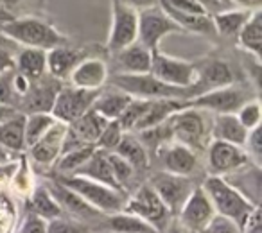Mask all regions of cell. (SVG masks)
Wrapping results in <instances>:
<instances>
[{"label":"cell","mask_w":262,"mask_h":233,"mask_svg":"<svg viewBox=\"0 0 262 233\" xmlns=\"http://www.w3.org/2000/svg\"><path fill=\"white\" fill-rule=\"evenodd\" d=\"M201 187L207 192L215 214L232 219L233 222L239 224L241 229L253 217L255 212H258L257 203H253L246 194H243L237 187L226 181L225 176L208 174V178Z\"/></svg>","instance_id":"1"},{"label":"cell","mask_w":262,"mask_h":233,"mask_svg":"<svg viewBox=\"0 0 262 233\" xmlns=\"http://www.w3.org/2000/svg\"><path fill=\"white\" fill-rule=\"evenodd\" d=\"M0 33L9 40L29 49L51 51L69 43V38L58 31L51 22L38 16H22V18L8 20L0 26Z\"/></svg>","instance_id":"2"},{"label":"cell","mask_w":262,"mask_h":233,"mask_svg":"<svg viewBox=\"0 0 262 233\" xmlns=\"http://www.w3.org/2000/svg\"><path fill=\"white\" fill-rule=\"evenodd\" d=\"M61 185H65L67 189H70L72 192H76L81 199H84L92 208H95L97 212L104 215L117 214L124 208L126 203V196L122 190H115L108 185H102L94 179H88L84 176H61L58 179Z\"/></svg>","instance_id":"3"},{"label":"cell","mask_w":262,"mask_h":233,"mask_svg":"<svg viewBox=\"0 0 262 233\" xmlns=\"http://www.w3.org/2000/svg\"><path fill=\"white\" fill-rule=\"evenodd\" d=\"M113 88L135 99H190L192 94L187 88L171 86L162 83L153 74H119L112 77Z\"/></svg>","instance_id":"4"},{"label":"cell","mask_w":262,"mask_h":233,"mask_svg":"<svg viewBox=\"0 0 262 233\" xmlns=\"http://www.w3.org/2000/svg\"><path fill=\"white\" fill-rule=\"evenodd\" d=\"M149 74H153L157 79H160L165 84L192 90L198 77V66L187 59L174 58V56H169L162 52L160 49H157L151 56Z\"/></svg>","instance_id":"5"},{"label":"cell","mask_w":262,"mask_h":233,"mask_svg":"<svg viewBox=\"0 0 262 233\" xmlns=\"http://www.w3.org/2000/svg\"><path fill=\"white\" fill-rule=\"evenodd\" d=\"M139 36V11L120 0H112V26L106 49L115 56L119 51L135 43Z\"/></svg>","instance_id":"6"},{"label":"cell","mask_w":262,"mask_h":233,"mask_svg":"<svg viewBox=\"0 0 262 233\" xmlns=\"http://www.w3.org/2000/svg\"><path fill=\"white\" fill-rule=\"evenodd\" d=\"M122 212H127V214H133L137 217L144 219L151 226H155L160 233L167 226L169 219H171V212L167 210L164 201L158 197V194L155 192V189L149 183H144L142 187L137 189V192L133 196L126 197Z\"/></svg>","instance_id":"7"},{"label":"cell","mask_w":262,"mask_h":233,"mask_svg":"<svg viewBox=\"0 0 262 233\" xmlns=\"http://www.w3.org/2000/svg\"><path fill=\"white\" fill-rule=\"evenodd\" d=\"M172 33H183L176 22L160 8V6H153L139 11V36L137 41L149 49L151 52L157 51L160 41L165 36Z\"/></svg>","instance_id":"8"},{"label":"cell","mask_w":262,"mask_h":233,"mask_svg":"<svg viewBox=\"0 0 262 233\" xmlns=\"http://www.w3.org/2000/svg\"><path fill=\"white\" fill-rule=\"evenodd\" d=\"M246 101L250 99L246 97L243 88L232 83L228 86L214 88V90L203 91V94L187 99V106L221 115V113H235Z\"/></svg>","instance_id":"9"},{"label":"cell","mask_w":262,"mask_h":233,"mask_svg":"<svg viewBox=\"0 0 262 233\" xmlns=\"http://www.w3.org/2000/svg\"><path fill=\"white\" fill-rule=\"evenodd\" d=\"M99 91L81 90V88L74 86H61L51 108V115L58 122H63L67 126L72 124L74 121H77L81 115H84L92 108Z\"/></svg>","instance_id":"10"},{"label":"cell","mask_w":262,"mask_h":233,"mask_svg":"<svg viewBox=\"0 0 262 233\" xmlns=\"http://www.w3.org/2000/svg\"><path fill=\"white\" fill-rule=\"evenodd\" d=\"M167 126L171 129V138L183 146H189L190 149L200 147L205 138V119L201 109L185 106L169 116Z\"/></svg>","instance_id":"11"},{"label":"cell","mask_w":262,"mask_h":233,"mask_svg":"<svg viewBox=\"0 0 262 233\" xmlns=\"http://www.w3.org/2000/svg\"><path fill=\"white\" fill-rule=\"evenodd\" d=\"M147 183L153 187L155 192L164 201V204L167 206V210L171 214H178L180 208L183 206L185 199L189 197V194L194 189L185 176H176L165 171L153 174Z\"/></svg>","instance_id":"12"},{"label":"cell","mask_w":262,"mask_h":233,"mask_svg":"<svg viewBox=\"0 0 262 233\" xmlns=\"http://www.w3.org/2000/svg\"><path fill=\"white\" fill-rule=\"evenodd\" d=\"M250 161L244 147L233 146L221 140H212L207 149V164L212 176H225L239 171Z\"/></svg>","instance_id":"13"},{"label":"cell","mask_w":262,"mask_h":233,"mask_svg":"<svg viewBox=\"0 0 262 233\" xmlns=\"http://www.w3.org/2000/svg\"><path fill=\"white\" fill-rule=\"evenodd\" d=\"M215 215V210L208 199L203 187H194L192 192L185 199L183 206L178 212V221L185 229L190 231H201L207 222Z\"/></svg>","instance_id":"14"},{"label":"cell","mask_w":262,"mask_h":233,"mask_svg":"<svg viewBox=\"0 0 262 233\" xmlns=\"http://www.w3.org/2000/svg\"><path fill=\"white\" fill-rule=\"evenodd\" d=\"M160 151V160L164 164V171L171 172L176 176H190L198 167V156L196 151L190 149L189 146H183L180 142H171L164 144L162 147H158Z\"/></svg>","instance_id":"15"},{"label":"cell","mask_w":262,"mask_h":233,"mask_svg":"<svg viewBox=\"0 0 262 233\" xmlns=\"http://www.w3.org/2000/svg\"><path fill=\"white\" fill-rule=\"evenodd\" d=\"M108 66L99 58H84L79 65L72 70L69 81L70 86L81 88V90L99 91L108 83Z\"/></svg>","instance_id":"16"},{"label":"cell","mask_w":262,"mask_h":233,"mask_svg":"<svg viewBox=\"0 0 262 233\" xmlns=\"http://www.w3.org/2000/svg\"><path fill=\"white\" fill-rule=\"evenodd\" d=\"M67 128L69 126L63 122H56L36 144L29 147L31 158L34 164L38 165H54L56 160L59 158L63 149V142H65Z\"/></svg>","instance_id":"17"},{"label":"cell","mask_w":262,"mask_h":233,"mask_svg":"<svg viewBox=\"0 0 262 233\" xmlns=\"http://www.w3.org/2000/svg\"><path fill=\"white\" fill-rule=\"evenodd\" d=\"M233 83V74L228 63L221 61V59H212V61L205 63L203 66H198V77L196 83L192 86V97L200 95L203 91L214 90V88L228 86Z\"/></svg>","instance_id":"18"},{"label":"cell","mask_w":262,"mask_h":233,"mask_svg":"<svg viewBox=\"0 0 262 233\" xmlns=\"http://www.w3.org/2000/svg\"><path fill=\"white\" fill-rule=\"evenodd\" d=\"M59 88H61V84H58V79L51 76H49L47 81H45V76L40 77L38 81H33L27 94L22 97L27 113H51V108L54 104V99L58 95Z\"/></svg>","instance_id":"19"},{"label":"cell","mask_w":262,"mask_h":233,"mask_svg":"<svg viewBox=\"0 0 262 233\" xmlns=\"http://www.w3.org/2000/svg\"><path fill=\"white\" fill-rule=\"evenodd\" d=\"M86 58L83 51H77L69 45H61L47 51V74L58 81H65L70 77L72 70L79 65V61Z\"/></svg>","instance_id":"20"},{"label":"cell","mask_w":262,"mask_h":233,"mask_svg":"<svg viewBox=\"0 0 262 233\" xmlns=\"http://www.w3.org/2000/svg\"><path fill=\"white\" fill-rule=\"evenodd\" d=\"M185 106H187V99H153V101H149L147 111L144 113V116L140 119L137 128L133 129V133H139L144 131V129L164 124L169 116L174 115L178 109L185 108Z\"/></svg>","instance_id":"21"},{"label":"cell","mask_w":262,"mask_h":233,"mask_svg":"<svg viewBox=\"0 0 262 233\" xmlns=\"http://www.w3.org/2000/svg\"><path fill=\"white\" fill-rule=\"evenodd\" d=\"M248 129L239 122L235 113H221L214 116L212 122V140H221L233 146L244 147L248 138Z\"/></svg>","instance_id":"22"},{"label":"cell","mask_w":262,"mask_h":233,"mask_svg":"<svg viewBox=\"0 0 262 233\" xmlns=\"http://www.w3.org/2000/svg\"><path fill=\"white\" fill-rule=\"evenodd\" d=\"M151 56L153 52L139 41L131 43L115 54L119 74H147L151 70Z\"/></svg>","instance_id":"23"},{"label":"cell","mask_w":262,"mask_h":233,"mask_svg":"<svg viewBox=\"0 0 262 233\" xmlns=\"http://www.w3.org/2000/svg\"><path fill=\"white\" fill-rule=\"evenodd\" d=\"M49 190L52 192V196L56 197L59 204H61L63 210H69L74 217L77 219H95L101 215V212H97L95 208H92L90 204L84 199H81L76 192H72L70 189H67L65 185H61L59 181H54Z\"/></svg>","instance_id":"24"},{"label":"cell","mask_w":262,"mask_h":233,"mask_svg":"<svg viewBox=\"0 0 262 233\" xmlns=\"http://www.w3.org/2000/svg\"><path fill=\"white\" fill-rule=\"evenodd\" d=\"M237 45L248 54L255 58V61H260L262 58V11L255 9L244 27L237 34Z\"/></svg>","instance_id":"25"},{"label":"cell","mask_w":262,"mask_h":233,"mask_svg":"<svg viewBox=\"0 0 262 233\" xmlns=\"http://www.w3.org/2000/svg\"><path fill=\"white\" fill-rule=\"evenodd\" d=\"M108 124L104 116L99 115L95 109H88L84 115H81L77 121H74L72 124H69V131L79 140L81 144H88V146H95L99 135L104 129V126Z\"/></svg>","instance_id":"26"},{"label":"cell","mask_w":262,"mask_h":233,"mask_svg":"<svg viewBox=\"0 0 262 233\" xmlns=\"http://www.w3.org/2000/svg\"><path fill=\"white\" fill-rule=\"evenodd\" d=\"M74 174L84 176V178L94 179V181H99V183H102V185H108L115 190H122L119 183L115 181V178H113V172H112V167H110L108 156H106V153L101 149H95V153L90 156V160H88L83 167L77 169Z\"/></svg>","instance_id":"27"},{"label":"cell","mask_w":262,"mask_h":233,"mask_svg":"<svg viewBox=\"0 0 262 233\" xmlns=\"http://www.w3.org/2000/svg\"><path fill=\"white\" fill-rule=\"evenodd\" d=\"M15 68L27 81H38L47 74V52L26 47L15 58Z\"/></svg>","instance_id":"28"},{"label":"cell","mask_w":262,"mask_h":233,"mask_svg":"<svg viewBox=\"0 0 262 233\" xmlns=\"http://www.w3.org/2000/svg\"><path fill=\"white\" fill-rule=\"evenodd\" d=\"M253 11L248 9H225V11H215L212 15V22H214L215 34L223 38H233L239 34V31L244 27L248 18L251 16Z\"/></svg>","instance_id":"29"},{"label":"cell","mask_w":262,"mask_h":233,"mask_svg":"<svg viewBox=\"0 0 262 233\" xmlns=\"http://www.w3.org/2000/svg\"><path fill=\"white\" fill-rule=\"evenodd\" d=\"M131 95L124 94L120 90H112V91H99V95L95 97L94 104H92V109L102 115L106 121H117L120 116V113L124 111L127 104L131 101Z\"/></svg>","instance_id":"30"},{"label":"cell","mask_w":262,"mask_h":233,"mask_svg":"<svg viewBox=\"0 0 262 233\" xmlns=\"http://www.w3.org/2000/svg\"><path fill=\"white\" fill-rule=\"evenodd\" d=\"M106 229L110 233H160L147 221L122 210L106 215Z\"/></svg>","instance_id":"31"},{"label":"cell","mask_w":262,"mask_h":233,"mask_svg":"<svg viewBox=\"0 0 262 233\" xmlns=\"http://www.w3.org/2000/svg\"><path fill=\"white\" fill-rule=\"evenodd\" d=\"M164 9V8H162ZM169 16L176 22V26L183 31V33H196V34H207L212 36L215 34L214 22H212V15L208 13H180V11H171V9H164Z\"/></svg>","instance_id":"32"},{"label":"cell","mask_w":262,"mask_h":233,"mask_svg":"<svg viewBox=\"0 0 262 233\" xmlns=\"http://www.w3.org/2000/svg\"><path fill=\"white\" fill-rule=\"evenodd\" d=\"M112 153H117L120 158H124L135 171L146 169L149 165V154H147L146 146L135 135H129V133H124L122 140Z\"/></svg>","instance_id":"33"},{"label":"cell","mask_w":262,"mask_h":233,"mask_svg":"<svg viewBox=\"0 0 262 233\" xmlns=\"http://www.w3.org/2000/svg\"><path fill=\"white\" fill-rule=\"evenodd\" d=\"M26 115H18L0 122V146L11 153H22L26 149V135H24Z\"/></svg>","instance_id":"34"},{"label":"cell","mask_w":262,"mask_h":233,"mask_svg":"<svg viewBox=\"0 0 262 233\" xmlns=\"http://www.w3.org/2000/svg\"><path fill=\"white\" fill-rule=\"evenodd\" d=\"M31 206L36 215H40L45 221H54L63 215L61 204L56 201V197L52 196V192L49 190V187H36L31 194Z\"/></svg>","instance_id":"35"},{"label":"cell","mask_w":262,"mask_h":233,"mask_svg":"<svg viewBox=\"0 0 262 233\" xmlns=\"http://www.w3.org/2000/svg\"><path fill=\"white\" fill-rule=\"evenodd\" d=\"M56 119L51 113H27L26 124H24V135H26V149H29L33 144H36L52 126L56 124Z\"/></svg>","instance_id":"36"},{"label":"cell","mask_w":262,"mask_h":233,"mask_svg":"<svg viewBox=\"0 0 262 233\" xmlns=\"http://www.w3.org/2000/svg\"><path fill=\"white\" fill-rule=\"evenodd\" d=\"M97 147L95 146H81V147H76V149H70V151H65V153L59 154V158L56 160V169L61 172V176H69V174H74L79 167H83L90 156L95 153Z\"/></svg>","instance_id":"37"},{"label":"cell","mask_w":262,"mask_h":233,"mask_svg":"<svg viewBox=\"0 0 262 233\" xmlns=\"http://www.w3.org/2000/svg\"><path fill=\"white\" fill-rule=\"evenodd\" d=\"M153 101V99H151ZM147 106H149V101L147 99H131L129 104L124 108V111L120 113V116L117 119V122L120 124V128L124 131H133L137 128V124L140 122V119L144 116V113L147 111Z\"/></svg>","instance_id":"38"},{"label":"cell","mask_w":262,"mask_h":233,"mask_svg":"<svg viewBox=\"0 0 262 233\" xmlns=\"http://www.w3.org/2000/svg\"><path fill=\"white\" fill-rule=\"evenodd\" d=\"M124 133L126 131L120 128L119 122L108 121V124L104 126V129H102L101 135H99L97 142H95V147L104 151V153H112V151H115V147L119 146L120 140H122Z\"/></svg>","instance_id":"39"},{"label":"cell","mask_w":262,"mask_h":233,"mask_svg":"<svg viewBox=\"0 0 262 233\" xmlns=\"http://www.w3.org/2000/svg\"><path fill=\"white\" fill-rule=\"evenodd\" d=\"M235 115H237V119H239V122L248 129V131L258 128V126H260V119H262L260 102H258L257 99L246 101L239 109H237Z\"/></svg>","instance_id":"40"},{"label":"cell","mask_w":262,"mask_h":233,"mask_svg":"<svg viewBox=\"0 0 262 233\" xmlns=\"http://www.w3.org/2000/svg\"><path fill=\"white\" fill-rule=\"evenodd\" d=\"M106 156H108L110 167H112V172H113V178H115V181L120 185V189L124 190V185L129 183V179L133 178V174H135V169L131 167L124 158H120L117 153H106Z\"/></svg>","instance_id":"41"},{"label":"cell","mask_w":262,"mask_h":233,"mask_svg":"<svg viewBox=\"0 0 262 233\" xmlns=\"http://www.w3.org/2000/svg\"><path fill=\"white\" fill-rule=\"evenodd\" d=\"M13 74L15 72L11 70V72L0 76V106H15L22 101L13 84Z\"/></svg>","instance_id":"42"},{"label":"cell","mask_w":262,"mask_h":233,"mask_svg":"<svg viewBox=\"0 0 262 233\" xmlns=\"http://www.w3.org/2000/svg\"><path fill=\"white\" fill-rule=\"evenodd\" d=\"M200 233H243V229H241L239 224L233 222L232 219L215 214Z\"/></svg>","instance_id":"43"},{"label":"cell","mask_w":262,"mask_h":233,"mask_svg":"<svg viewBox=\"0 0 262 233\" xmlns=\"http://www.w3.org/2000/svg\"><path fill=\"white\" fill-rule=\"evenodd\" d=\"M158 6L164 9H171V11L180 13H200V15L208 13L198 0H158Z\"/></svg>","instance_id":"44"},{"label":"cell","mask_w":262,"mask_h":233,"mask_svg":"<svg viewBox=\"0 0 262 233\" xmlns=\"http://www.w3.org/2000/svg\"><path fill=\"white\" fill-rule=\"evenodd\" d=\"M16 233H47V221L29 212L16 228Z\"/></svg>","instance_id":"45"},{"label":"cell","mask_w":262,"mask_h":233,"mask_svg":"<svg viewBox=\"0 0 262 233\" xmlns=\"http://www.w3.org/2000/svg\"><path fill=\"white\" fill-rule=\"evenodd\" d=\"M244 151L248 153L250 160L253 158L255 164H260V156H262V140H260V126L255 129H251L248 133V138H246V144H244Z\"/></svg>","instance_id":"46"},{"label":"cell","mask_w":262,"mask_h":233,"mask_svg":"<svg viewBox=\"0 0 262 233\" xmlns=\"http://www.w3.org/2000/svg\"><path fill=\"white\" fill-rule=\"evenodd\" d=\"M47 233H88L81 224L65 219H54L47 222Z\"/></svg>","instance_id":"47"},{"label":"cell","mask_w":262,"mask_h":233,"mask_svg":"<svg viewBox=\"0 0 262 233\" xmlns=\"http://www.w3.org/2000/svg\"><path fill=\"white\" fill-rule=\"evenodd\" d=\"M11 70H15V58L8 49L0 47V76L11 72Z\"/></svg>","instance_id":"48"},{"label":"cell","mask_w":262,"mask_h":233,"mask_svg":"<svg viewBox=\"0 0 262 233\" xmlns=\"http://www.w3.org/2000/svg\"><path fill=\"white\" fill-rule=\"evenodd\" d=\"M120 2H124V4L129 6V8L137 9V11H142V9L158 6V0H120Z\"/></svg>","instance_id":"49"},{"label":"cell","mask_w":262,"mask_h":233,"mask_svg":"<svg viewBox=\"0 0 262 233\" xmlns=\"http://www.w3.org/2000/svg\"><path fill=\"white\" fill-rule=\"evenodd\" d=\"M230 4H235L239 9H248V11H255V9H260L262 0H230Z\"/></svg>","instance_id":"50"},{"label":"cell","mask_w":262,"mask_h":233,"mask_svg":"<svg viewBox=\"0 0 262 233\" xmlns=\"http://www.w3.org/2000/svg\"><path fill=\"white\" fill-rule=\"evenodd\" d=\"M164 233H185V228H183L178 219H176V221L167 222V226L164 228Z\"/></svg>","instance_id":"51"},{"label":"cell","mask_w":262,"mask_h":233,"mask_svg":"<svg viewBox=\"0 0 262 233\" xmlns=\"http://www.w3.org/2000/svg\"><path fill=\"white\" fill-rule=\"evenodd\" d=\"M20 2H24V0H0V4L4 6V8H8V9L15 8V6H18Z\"/></svg>","instance_id":"52"},{"label":"cell","mask_w":262,"mask_h":233,"mask_svg":"<svg viewBox=\"0 0 262 233\" xmlns=\"http://www.w3.org/2000/svg\"><path fill=\"white\" fill-rule=\"evenodd\" d=\"M6 161H8V149L0 146V164H6Z\"/></svg>","instance_id":"53"},{"label":"cell","mask_w":262,"mask_h":233,"mask_svg":"<svg viewBox=\"0 0 262 233\" xmlns=\"http://www.w3.org/2000/svg\"><path fill=\"white\" fill-rule=\"evenodd\" d=\"M221 6H230V0H217Z\"/></svg>","instance_id":"54"},{"label":"cell","mask_w":262,"mask_h":233,"mask_svg":"<svg viewBox=\"0 0 262 233\" xmlns=\"http://www.w3.org/2000/svg\"><path fill=\"white\" fill-rule=\"evenodd\" d=\"M106 233H110V231H106Z\"/></svg>","instance_id":"55"}]
</instances>
